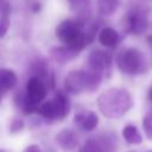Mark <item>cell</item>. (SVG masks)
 <instances>
[{"mask_svg": "<svg viewBox=\"0 0 152 152\" xmlns=\"http://www.w3.org/2000/svg\"><path fill=\"white\" fill-rule=\"evenodd\" d=\"M97 106L106 118L116 119L125 115L132 108L133 100L126 89L110 88L97 97Z\"/></svg>", "mask_w": 152, "mask_h": 152, "instance_id": "6da1fadb", "label": "cell"}, {"mask_svg": "<svg viewBox=\"0 0 152 152\" xmlns=\"http://www.w3.org/2000/svg\"><path fill=\"white\" fill-rule=\"evenodd\" d=\"M58 40L74 52L78 53L88 44L86 31L83 30V23L78 19H64L57 26L55 31Z\"/></svg>", "mask_w": 152, "mask_h": 152, "instance_id": "7a4b0ae2", "label": "cell"}, {"mask_svg": "<svg viewBox=\"0 0 152 152\" xmlns=\"http://www.w3.org/2000/svg\"><path fill=\"white\" fill-rule=\"evenodd\" d=\"M102 75L93 70H71L64 78V89L68 94H80L83 91H95L101 82Z\"/></svg>", "mask_w": 152, "mask_h": 152, "instance_id": "3957f363", "label": "cell"}, {"mask_svg": "<svg viewBox=\"0 0 152 152\" xmlns=\"http://www.w3.org/2000/svg\"><path fill=\"white\" fill-rule=\"evenodd\" d=\"M115 63L122 74L132 76L144 74L148 68L144 53L137 48H127L120 51L115 58Z\"/></svg>", "mask_w": 152, "mask_h": 152, "instance_id": "277c9868", "label": "cell"}, {"mask_svg": "<svg viewBox=\"0 0 152 152\" xmlns=\"http://www.w3.org/2000/svg\"><path fill=\"white\" fill-rule=\"evenodd\" d=\"M70 107L71 104L68 95L64 91L58 90L53 99L45 101L39 106L37 113L48 121L62 120L68 116Z\"/></svg>", "mask_w": 152, "mask_h": 152, "instance_id": "5b68a950", "label": "cell"}, {"mask_svg": "<svg viewBox=\"0 0 152 152\" xmlns=\"http://www.w3.org/2000/svg\"><path fill=\"white\" fill-rule=\"evenodd\" d=\"M116 140L112 133H100L89 138L78 150V152H115Z\"/></svg>", "mask_w": 152, "mask_h": 152, "instance_id": "8992f818", "label": "cell"}, {"mask_svg": "<svg viewBox=\"0 0 152 152\" xmlns=\"http://www.w3.org/2000/svg\"><path fill=\"white\" fill-rule=\"evenodd\" d=\"M88 66L89 70L96 71L102 76H109L112 66V57L108 52L95 49L88 56Z\"/></svg>", "mask_w": 152, "mask_h": 152, "instance_id": "52a82bcc", "label": "cell"}, {"mask_svg": "<svg viewBox=\"0 0 152 152\" xmlns=\"http://www.w3.org/2000/svg\"><path fill=\"white\" fill-rule=\"evenodd\" d=\"M148 27V19L145 12L132 10L126 15V31L132 34H142Z\"/></svg>", "mask_w": 152, "mask_h": 152, "instance_id": "ba28073f", "label": "cell"}, {"mask_svg": "<svg viewBox=\"0 0 152 152\" xmlns=\"http://www.w3.org/2000/svg\"><path fill=\"white\" fill-rule=\"evenodd\" d=\"M55 140L58 144V146L61 148H63V150H72L80 142V139H78L77 133L75 131L70 129V128H63V129H61L56 134Z\"/></svg>", "mask_w": 152, "mask_h": 152, "instance_id": "9c48e42d", "label": "cell"}, {"mask_svg": "<svg viewBox=\"0 0 152 152\" xmlns=\"http://www.w3.org/2000/svg\"><path fill=\"white\" fill-rule=\"evenodd\" d=\"M74 122L77 124L84 131H93L99 125V116L95 112L89 110V112H81L75 115Z\"/></svg>", "mask_w": 152, "mask_h": 152, "instance_id": "30bf717a", "label": "cell"}, {"mask_svg": "<svg viewBox=\"0 0 152 152\" xmlns=\"http://www.w3.org/2000/svg\"><path fill=\"white\" fill-rule=\"evenodd\" d=\"M99 43L104 46V48H114L118 45L119 40H120V36L116 32V30H114L110 26H104L100 30L99 36H97Z\"/></svg>", "mask_w": 152, "mask_h": 152, "instance_id": "8fae6325", "label": "cell"}, {"mask_svg": "<svg viewBox=\"0 0 152 152\" xmlns=\"http://www.w3.org/2000/svg\"><path fill=\"white\" fill-rule=\"evenodd\" d=\"M70 8L76 13L77 19H87L91 13V0H66Z\"/></svg>", "mask_w": 152, "mask_h": 152, "instance_id": "7c38bea8", "label": "cell"}, {"mask_svg": "<svg viewBox=\"0 0 152 152\" xmlns=\"http://www.w3.org/2000/svg\"><path fill=\"white\" fill-rule=\"evenodd\" d=\"M18 82L17 75L13 70L11 69H1L0 72V88H1V94L4 95L5 93L12 90Z\"/></svg>", "mask_w": 152, "mask_h": 152, "instance_id": "4fadbf2b", "label": "cell"}, {"mask_svg": "<svg viewBox=\"0 0 152 152\" xmlns=\"http://www.w3.org/2000/svg\"><path fill=\"white\" fill-rule=\"evenodd\" d=\"M121 134H122V138L125 139V141L131 145H137L142 141V137H141L139 129L134 125H126L122 128Z\"/></svg>", "mask_w": 152, "mask_h": 152, "instance_id": "5bb4252c", "label": "cell"}, {"mask_svg": "<svg viewBox=\"0 0 152 152\" xmlns=\"http://www.w3.org/2000/svg\"><path fill=\"white\" fill-rule=\"evenodd\" d=\"M120 0H97V13L102 17L112 15L116 12Z\"/></svg>", "mask_w": 152, "mask_h": 152, "instance_id": "9a60e30c", "label": "cell"}, {"mask_svg": "<svg viewBox=\"0 0 152 152\" xmlns=\"http://www.w3.org/2000/svg\"><path fill=\"white\" fill-rule=\"evenodd\" d=\"M51 55L57 62L65 63V62H69L70 59H72L77 53L63 45V46H53L51 49Z\"/></svg>", "mask_w": 152, "mask_h": 152, "instance_id": "2e32d148", "label": "cell"}, {"mask_svg": "<svg viewBox=\"0 0 152 152\" xmlns=\"http://www.w3.org/2000/svg\"><path fill=\"white\" fill-rule=\"evenodd\" d=\"M11 12V6L5 0L1 5V37H5L8 30V17Z\"/></svg>", "mask_w": 152, "mask_h": 152, "instance_id": "e0dca14e", "label": "cell"}, {"mask_svg": "<svg viewBox=\"0 0 152 152\" xmlns=\"http://www.w3.org/2000/svg\"><path fill=\"white\" fill-rule=\"evenodd\" d=\"M142 128L146 138L148 140H152V116L148 114L142 120Z\"/></svg>", "mask_w": 152, "mask_h": 152, "instance_id": "ac0fdd59", "label": "cell"}, {"mask_svg": "<svg viewBox=\"0 0 152 152\" xmlns=\"http://www.w3.org/2000/svg\"><path fill=\"white\" fill-rule=\"evenodd\" d=\"M24 128V121L21 119H14L10 126V131L12 133H15V132H19Z\"/></svg>", "mask_w": 152, "mask_h": 152, "instance_id": "d6986e66", "label": "cell"}, {"mask_svg": "<svg viewBox=\"0 0 152 152\" xmlns=\"http://www.w3.org/2000/svg\"><path fill=\"white\" fill-rule=\"evenodd\" d=\"M23 152H42V150L38 145H28L27 147L24 148Z\"/></svg>", "mask_w": 152, "mask_h": 152, "instance_id": "ffe728a7", "label": "cell"}, {"mask_svg": "<svg viewBox=\"0 0 152 152\" xmlns=\"http://www.w3.org/2000/svg\"><path fill=\"white\" fill-rule=\"evenodd\" d=\"M148 100H150V102L152 103V87L150 88V90H148ZM151 116H152V110H151V114H150Z\"/></svg>", "mask_w": 152, "mask_h": 152, "instance_id": "44dd1931", "label": "cell"}, {"mask_svg": "<svg viewBox=\"0 0 152 152\" xmlns=\"http://www.w3.org/2000/svg\"><path fill=\"white\" fill-rule=\"evenodd\" d=\"M0 152H6V151H5V150H1V151H0Z\"/></svg>", "mask_w": 152, "mask_h": 152, "instance_id": "7402d4cb", "label": "cell"}, {"mask_svg": "<svg viewBox=\"0 0 152 152\" xmlns=\"http://www.w3.org/2000/svg\"><path fill=\"white\" fill-rule=\"evenodd\" d=\"M147 152H152V151H147Z\"/></svg>", "mask_w": 152, "mask_h": 152, "instance_id": "603a6c76", "label": "cell"}, {"mask_svg": "<svg viewBox=\"0 0 152 152\" xmlns=\"http://www.w3.org/2000/svg\"><path fill=\"white\" fill-rule=\"evenodd\" d=\"M131 152H132V151H131Z\"/></svg>", "mask_w": 152, "mask_h": 152, "instance_id": "cb8c5ba5", "label": "cell"}]
</instances>
